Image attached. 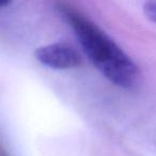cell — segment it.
<instances>
[{"label": "cell", "instance_id": "4", "mask_svg": "<svg viewBox=\"0 0 156 156\" xmlns=\"http://www.w3.org/2000/svg\"><path fill=\"white\" fill-rule=\"evenodd\" d=\"M10 2H11V0H0V9L7 7Z\"/></svg>", "mask_w": 156, "mask_h": 156}, {"label": "cell", "instance_id": "3", "mask_svg": "<svg viewBox=\"0 0 156 156\" xmlns=\"http://www.w3.org/2000/svg\"><path fill=\"white\" fill-rule=\"evenodd\" d=\"M143 12H144V15L151 22L156 24V0L147 1L143 5Z\"/></svg>", "mask_w": 156, "mask_h": 156}, {"label": "cell", "instance_id": "1", "mask_svg": "<svg viewBox=\"0 0 156 156\" xmlns=\"http://www.w3.org/2000/svg\"><path fill=\"white\" fill-rule=\"evenodd\" d=\"M60 12L73 28L85 54L103 76L124 89L138 85L140 69L104 30L67 5H60Z\"/></svg>", "mask_w": 156, "mask_h": 156}, {"label": "cell", "instance_id": "2", "mask_svg": "<svg viewBox=\"0 0 156 156\" xmlns=\"http://www.w3.org/2000/svg\"><path fill=\"white\" fill-rule=\"evenodd\" d=\"M34 57L41 64L52 69H72L83 64L79 52L65 43H51L37 48Z\"/></svg>", "mask_w": 156, "mask_h": 156}]
</instances>
